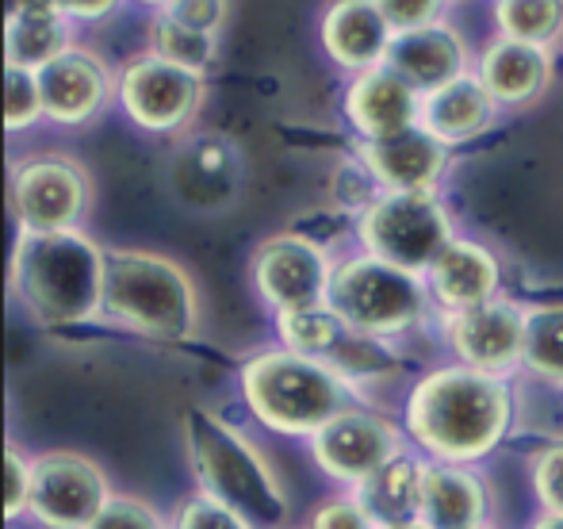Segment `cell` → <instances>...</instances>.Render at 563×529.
Masks as SVG:
<instances>
[{"label":"cell","mask_w":563,"mask_h":529,"mask_svg":"<svg viewBox=\"0 0 563 529\" xmlns=\"http://www.w3.org/2000/svg\"><path fill=\"white\" fill-rule=\"evenodd\" d=\"M356 242L376 262L426 280L456 242V231L438 192H379V200L356 216Z\"/></svg>","instance_id":"7"},{"label":"cell","mask_w":563,"mask_h":529,"mask_svg":"<svg viewBox=\"0 0 563 529\" xmlns=\"http://www.w3.org/2000/svg\"><path fill=\"white\" fill-rule=\"evenodd\" d=\"M498 35L533 46H552L563 38V0H498Z\"/></svg>","instance_id":"28"},{"label":"cell","mask_w":563,"mask_h":529,"mask_svg":"<svg viewBox=\"0 0 563 529\" xmlns=\"http://www.w3.org/2000/svg\"><path fill=\"white\" fill-rule=\"evenodd\" d=\"M74 35H69V15L62 4H46V0H31V4H12L4 20V66L31 69L43 74L51 62H58L69 51Z\"/></svg>","instance_id":"21"},{"label":"cell","mask_w":563,"mask_h":529,"mask_svg":"<svg viewBox=\"0 0 563 529\" xmlns=\"http://www.w3.org/2000/svg\"><path fill=\"white\" fill-rule=\"evenodd\" d=\"M349 376L322 357H303L284 345L253 353L242 365V399L261 426L284 438H314L349 410Z\"/></svg>","instance_id":"3"},{"label":"cell","mask_w":563,"mask_h":529,"mask_svg":"<svg viewBox=\"0 0 563 529\" xmlns=\"http://www.w3.org/2000/svg\"><path fill=\"white\" fill-rule=\"evenodd\" d=\"M487 487L472 469L426 461L422 510H418V522L426 529H479L487 526Z\"/></svg>","instance_id":"22"},{"label":"cell","mask_w":563,"mask_h":529,"mask_svg":"<svg viewBox=\"0 0 563 529\" xmlns=\"http://www.w3.org/2000/svg\"><path fill=\"white\" fill-rule=\"evenodd\" d=\"M521 368L533 373L537 381L563 388V304L529 307Z\"/></svg>","instance_id":"26"},{"label":"cell","mask_w":563,"mask_h":529,"mask_svg":"<svg viewBox=\"0 0 563 529\" xmlns=\"http://www.w3.org/2000/svg\"><path fill=\"white\" fill-rule=\"evenodd\" d=\"M89 529H165L162 515L134 495H115Z\"/></svg>","instance_id":"32"},{"label":"cell","mask_w":563,"mask_h":529,"mask_svg":"<svg viewBox=\"0 0 563 529\" xmlns=\"http://www.w3.org/2000/svg\"><path fill=\"white\" fill-rule=\"evenodd\" d=\"M526 315L529 307H518L514 299L503 296L483 307H472V311L445 315V342L456 353V365L490 376H510L514 368H521Z\"/></svg>","instance_id":"13"},{"label":"cell","mask_w":563,"mask_h":529,"mask_svg":"<svg viewBox=\"0 0 563 529\" xmlns=\"http://www.w3.org/2000/svg\"><path fill=\"white\" fill-rule=\"evenodd\" d=\"M38 89H43L46 120L62 123V128H77V123H89L92 115H100V108L119 89V77L97 51L69 46L58 62H51L38 74Z\"/></svg>","instance_id":"14"},{"label":"cell","mask_w":563,"mask_h":529,"mask_svg":"<svg viewBox=\"0 0 563 529\" xmlns=\"http://www.w3.org/2000/svg\"><path fill=\"white\" fill-rule=\"evenodd\" d=\"M185 438L203 495L234 507L257 529L284 526L288 495H284L280 480L273 476V469L253 449L250 438H242L234 426L219 422L208 410H188Z\"/></svg>","instance_id":"5"},{"label":"cell","mask_w":563,"mask_h":529,"mask_svg":"<svg viewBox=\"0 0 563 529\" xmlns=\"http://www.w3.org/2000/svg\"><path fill=\"white\" fill-rule=\"evenodd\" d=\"M498 284H503V265L490 254L483 242L456 239L445 254L438 257V265L426 276L430 299L445 315L472 311L490 299H498Z\"/></svg>","instance_id":"20"},{"label":"cell","mask_w":563,"mask_h":529,"mask_svg":"<svg viewBox=\"0 0 563 529\" xmlns=\"http://www.w3.org/2000/svg\"><path fill=\"white\" fill-rule=\"evenodd\" d=\"M384 69L402 77L418 97H430V92L445 89V85L460 81L464 74H472V54H467L464 35L449 20H441L433 27L395 35Z\"/></svg>","instance_id":"16"},{"label":"cell","mask_w":563,"mask_h":529,"mask_svg":"<svg viewBox=\"0 0 563 529\" xmlns=\"http://www.w3.org/2000/svg\"><path fill=\"white\" fill-rule=\"evenodd\" d=\"M276 338H280L284 350L330 361L341 350V342L349 338V327L334 315V307L322 304V307H307V311L276 315Z\"/></svg>","instance_id":"25"},{"label":"cell","mask_w":563,"mask_h":529,"mask_svg":"<svg viewBox=\"0 0 563 529\" xmlns=\"http://www.w3.org/2000/svg\"><path fill=\"white\" fill-rule=\"evenodd\" d=\"M391 529H426L422 522H410V526H391Z\"/></svg>","instance_id":"39"},{"label":"cell","mask_w":563,"mask_h":529,"mask_svg":"<svg viewBox=\"0 0 563 529\" xmlns=\"http://www.w3.org/2000/svg\"><path fill=\"white\" fill-rule=\"evenodd\" d=\"M43 115H46V108H43V89H38V74L4 66V128H8V134L35 128Z\"/></svg>","instance_id":"29"},{"label":"cell","mask_w":563,"mask_h":529,"mask_svg":"<svg viewBox=\"0 0 563 529\" xmlns=\"http://www.w3.org/2000/svg\"><path fill=\"white\" fill-rule=\"evenodd\" d=\"M334 268L338 262L322 242L284 231L265 239L253 254V288L276 315L307 311L327 304Z\"/></svg>","instance_id":"11"},{"label":"cell","mask_w":563,"mask_h":529,"mask_svg":"<svg viewBox=\"0 0 563 529\" xmlns=\"http://www.w3.org/2000/svg\"><path fill=\"white\" fill-rule=\"evenodd\" d=\"M529 529H563V515H541Z\"/></svg>","instance_id":"38"},{"label":"cell","mask_w":563,"mask_h":529,"mask_svg":"<svg viewBox=\"0 0 563 529\" xmlns=\"http://www.w3.org/2000/svg\"><path fill=\"white\" fill-rule=\"evenodd\" d=\"M422 480H426V461L399 453L376 476H368L361 487H353V495L368 510L376 529L410 526L418 522V510H422Z\"/></svg>","instance_id":"24"},{"label":"cell","mask_w":563,"mask_h":529,"mask_svg":"<svg viewBox=\"0 0 563 529\" xmlns=\"http://www.w3.org/2000/svg\"><path fill=\"white\" fill-rule=\"evenodd\" d=\"M327 304L353 334L372 338V342H391V338L410 334L426 319L433 299L422 276L356 254L338 262Z\"/></svg>","instance_id":"6"},{"label":"cell","mask_w":563,"mask_h":529,"mask_svg":"<svg viewBox=\"0 0 563 529\" xmlns=\"http://www.w3.org/2000/svg\"><path fill=\"white\" fill-rule=\"evenodd\" d=\"M203 92H208V85L200 74L154 58L150 51L119 69V108L134 128L150 134L185 131L200 115Z\"/></svg>","instance_id":"10"},{"label":"cell","mask_w":563,"mask_h":529,"mask_svg":"<svg viewBox=\"0 0 563 529\" xmlns=\"http://www.w3.org/2000/svg\"><path fill=\"white\" fill-rule=\"evenodd\" d=\"M31 507V461L15 445L4 453V515L20 518Z\"/></svg>","instance_id":"35"},{"label":"cell","mask_w":563,"mask_h":529,"mask_svg":"<svg viewBox=\"0 0 563 529\" xmlns=\"http://www.w3.org/2000/svg\"><path fill=\"white\" fill-rule=\"evenodd\" d=\"M514 388L506 376L445 365L426 373L402 403V433L433 464H475L506 441Z\"/></svg>","instance_id":"1"},{"label":"cell","mask_w":563,"mask_h":529,"mask_svg":"<svg viewBox=\"0 0 563 529\" xmlns=\"http://www.w3.org/2000/svg\"><path fill=\"white\" fill-rule=\"evenodd\" d=\"M8 203L31 234L81 231L85 208H89V177L66 154H35L15 162L8 180Z\"/></svg>","instance_id":"8"},{"label":"cell","mask_w":563,"mask_h":529,"mask_svg":"<svg viewBox=\"0 0 563 529\" xmlns=\"http://www.w3.org/2000/svg\"><path fill=\"white\" fill-rule=\"evenodd\" d=\"M162 8L177 23H185V27H192V31H203V35H216L230 12V4H223V0H173V4H162Z\"/></svg>","instance_id":"36"},{"label":"cell","mask_w":563,"mask_h":529,"mask_svg":"<svg viewBox=\"0 0 563 529\" xmlns=\"http://www.w3.org/2000/svg\"><path fill=\"white\" fill-rule=\"evenodd\" d=\"M12 291L43 327H81L104 315L108 250L85 231H20L8 268Z\"/></svg>","instance_id":"2"},{"label":"cell","mask_w":563,"mask_h":529,"mask_svg":"<svg viewBox=\"0 0 563 529\" xmlns=\"http://www.w3.org/2000/svg\"><path fill=\"white\" fill-rule=\"evenodd\" d=\"M495 115L498 104L490 100V92L483 89V81L472 69L460 81L422 97V120H418V128L430 131L441 146H460V142L479 139L495 123Z\"/></svg>","instance_id":"23"},{"label":"cell","mask_w":563,"mask_h":529,"mask_svg":"<svg viewBox=\"0 0 563 529\" xmlns=\"http://www.w3.org/2000/svg\"><path fill=\"white\" fill-rule=\"evenodd\" d=\"M395 31L384 20V8L372 0H341L322 15V46L345 74L361 77L387 66Z\"/></svg>","instance_id":"18"},{"label":"cell","mask_w":563,"mask_h":529,"mask_svg":"<svg viewBox=\"0 0 563 529\" xmlns=\"http://www.w3.org/2000/svg\"><path fill=\"white\" fill-rule=\"evenodd\" d=\"M66 8L69 20H104L108 12H115L112 0H104V4H62Z\"/></svg>","instance_id":"37"},{"label":"cell","mask_w":563,"mask_h":529,"mask_svg":"<svg viewBox=\"0 0 563 529\" xmlns=\"http://www.w3.org/2000/svg\"><path fill=\"white\" fill-rule=\"evenodd\" d=\"M479 529H495V526H479Z\"/></svg>","instance_id":"40"},{"label":"cell","mask_w":563,"mask_h":529,"mask_svg":"<svg viewBox=\"0 0 563 529\" xmlns=\"http://www.w3.org/2000/svg\"><path fill=\"white\" fill-rule=\"evenodd\" d=\"M173 529H257V526H253L245 515H238L234 507H227V503L196 492L192 499H185L177 507Z\"/></svg>","instance_id":"30"},{"label":"cell","mask_w":563,"mask_h":529,"mask_svg":"<svg viewBox=\"0 0 563 529\" xmlns=\"http://www.w3.org/2000/svg\"><path fill=\"white\" fill-rule=\"evenodd\" d=\"M104 315L134 334L185 342L200 327V296L188 268L150 250H108Z\"/></svg>","instance_id":"4"},{"label":"cell","mask_w":563,"mask_h":529,"mask_svg":"<svg viewBox=\"0 0 563 529\" xmlns=\"http://www.w3.org/2000/svg\"><path fill=\"white\" fill-rule=\"evenodd\" d=\"M307 529H376V522L356 503V495H338V499H327L311 510Z\"/></svg>","instance_id":"34"},{"label":"cell","mask_w":563,"mask_h":529,"mask_svg":"<svg viewBox=\"0 0 563 529\" xmlns=\"http://www.w3.org/2000/svg\"><path fill=\"white\" fill-rule=\"evenodd\" d=\"M402 449V430L391 418L376 410L349 407L334 422H327L311 438V456L330 480L345 487H361L368 476H376L387 461H395Z\"/></svg>","instance_id":"12"},{"label":"cell","mask_w":563,"mask_h":529,"mask_svg":"<svg viewBox=\"0 0 563 529\" xmlns=\"http://www.w3.org/2000/svg\"><path fill=\"white\" fill-rule=\"evenodd\" d=\"M356 162L372 173L379 192H438L449 165V146L430 131L410 128L391 139L356 142Z\"/></svg>","instance_id":"15"},{"label":"cell","mask_w":563,"mask_h":529,"mask_svg":"<svg viewBox=\"0 0 563 529\" xmlns=\"http://www.w3.org/2000/svg\"><path fill=\"white\" fill-rule=\"evenodd\" d=\"M341 108H345L349 128L361 134V142L391 139L399 131L418 128L422 120V97L391 69H372V74L353 77Z\"/></svg>","instance_id":"19"},{"label":"cell","mask_w":563,"mask_h":529,"mask_svg":"<svg viewBox=\"0 0 563 529\" xmlns=\"http://www.w3.org/2000/svg\"><path fill=\"white\" fill-rule=\"evenodd\" d=\"M150 54L203 77L211 62H216V35L185 27V23L173 20L165 8H157L154 20H150Z\"/></svg>","instance_id":"27"},{"label":"cell","mask_w":563,"mask_h":529,"mask_svg":"<svg viewBox=\"0 0 563 529\" xmlns=\"http://www.w3.org/2000/svg\"><path fill=\"white\" fill-rule=\"evenodd\" d=\"M533 495L544 515H563V438L549 441L533 456Z\"/></svg>","instance_id":"31"},{"label":"cell","mask_w":563,"mask_h":529,"mask_svg":"<svg viewBox=\"0 0 563 529\" xmlns=\"http://www.w3.org/2000/svg\"><path fill=\"white\" fill-rule=\"evenodd\" d=\"M112 484L97 461L69 449L31 456V507L43 529H89L112 503Z\"/></svg>","instance_id":"9"},{"label":"cell","mask_w":563,"mask_h":529,"mask_svg":"<svg viewBox=\"0 0 563 529\" xmlns=\"http://www.w3.org/2000/svg\"><path fill=\"white\" fill-rule=\"evenodd\" d=\"M475 77L498 108H529L552 85V51L495 35L475 58Z\"/></svg>","instance_id":"17"},{"label":"cell","mask_w":563,"mask_h":529,"mask_svg":"<svg viewBox=\"0 0 563 529\" xmlns=\"http://www.w3.org/2000/svg\"><path fill=\"white\" fill-rule=\"evenodd\" d=\"M379 8H384V20L391 23L395 35L433 27L445 20V4H438V0H384Z\"/></svg>","instance_id":"33"}]
</instances>
